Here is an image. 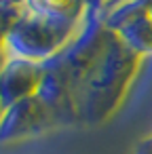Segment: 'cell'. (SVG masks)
<instances>
[{"label":"cell","instance_id":"cell-1","mask_svg":"<svg viewBox=\"0 0 152 154\" xmlns=\"http://www.w3.org/2000/svg\"><path fill=\"white\" fill-rule=\"evenodd\" d=\"M38 2L47 9V11H53V13H68L76 0H38Z\"/></svg>","mask_w":152,"mask_h":154}]
</instances>
